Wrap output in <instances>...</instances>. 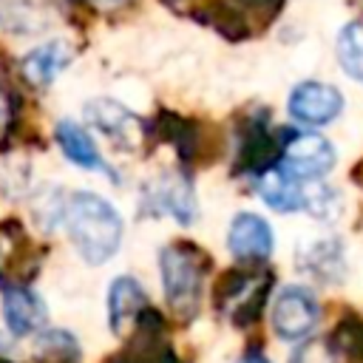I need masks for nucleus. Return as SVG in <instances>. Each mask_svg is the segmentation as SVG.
<instances>
[{"label":"nucleus","mask_w":363,"mask_h":363,"mask_svg":"<svg viewBox=\"0 0 363 363\" xmlns=\"http://www.w3.org/2000/svg\"><path fill=\"white\" fill-rule=\"evenodd\" d=\"M57 142H60L62 153H65L74 164L88 167V170H108V164H105V159L99 156L94 139H91L88 130H82L77 122L62 119V122L57 125ZM108 173H111V170H108Z\"/></svg>","instance_id":"14"},{"label":"nucleus","mask_w":363,"mask_h":363,"mask_svg":"<svg viewBox=\"0 0 363 363\" xmlns=\"http://www.w3.org/2000/svg\"><path fill=\"white\" fill-rule=\"evenodd\" d=\"M26 233L17 221L0 224V278L20 275V267L26 264Z\"/></svg>","instance_id":"18"},{"label":"nucleus","mask_w":363,"mask_h":363,"mask_svg":"<svg viewBox=\"0 0 363 363\" xmlns=\"http://www.w3.org/2000/svg\"><path fill=\"white\" fill-rule=\"evenodd\" d=\"M45 303L37 292H31L28 286L17 284V286H6L3 292V320L9 326L11 335L17 337H26V335H34L45 326Z\"/></svg>","instance_id":"8"},{"label":"nucleus","mask_w":363,"mask_h":363,"mask_svg":"<svg viewBox=\"0 0 363 363\" xmlns=\"http://www.w3.org/2000/svg\"><path fill=\"white\" fill-rule=\"evenodd\" d=\"M281 156V142H275L264 122H250V130L241 136V150H238V170L247 173H267L272 170L275 159Z\"/></svg>","instance_id":"11"},{"label":"nucleus","mask_w":363,"mask_h":363,"mask_svg":"<svg viewBox=\"0 0 363 363\" xmlns=\"http://www.w3.org/2000/svg\"><path fill=\"white\" fill-rule=\"evenodd\" d=\"M281 136V170H286L292 179H318L332 170L335 147L329 145V139L298 130H284Z\"/></svg>","instance_id":"4"},{"label":"nucleus","mask_w":363,"mask_h":363,"mask_svg":"<svg viewBox=\"0 0 363 363\" xmlns=\"http://www.w3.org/2000/svg\"><path fill=\"white\" fill-rule=\"evenodd\" d=\"M147 306L150 303H147V295L139 286V281H133L128 275L111 281V289H108V323H111V332L125 335L128 329H133L139 315Z\"/></svg>","instance_id":"9"},{"label":"nucleus","mask_w":363,"mask_h":363,"mask_svg":"<svg viewBox=\"0 0 363 363\" xmlns=\"http://www.w3.org/2000/svg\"><path fill=\"white\" fill-rule=\"evenodd\" d=\"M343 111V96L335 85L306 79L289 94V113L306 125H326Z\"/></svg>","instance_id":"6"},{"label":"nucleus","mask_w":363,"mask_h":363,"mask_svg":"<svg viewBox=\"0 0 363 363\" xmlns=\"http://www.w3.org/2000/svg\"><path fill=\"white\" fill-rule=\"evenodd\" d=\"M0 363H9V360H6V357H3V354H0Z\"/></svg>","instance_id":"27"},{"label":"nucleus","mask_w":363,"mask_h":363,"mask_svg":"<svg viewBox=\"0 0 363 363\" xmlns=\"http://www.w3.org/2000/svg\"><path fill=\"white\" fill-rule=\"evenodd\" d=\"M71 60V51L65 48V43H48V45H40L34 51H28L23 60H20V71L23 77L28 79V85L34 88H45L62 68L65 62Z\"/></svg>","instance_id":"12"},{"label":"nucleus","mask_w":363,"mask_h":363,"mask_svg":"<svg viewBox=\"0 0 363 363\" xmlns=\"http://www.w3.org/2000/svg\"><path fill=\"white\" fill-rule=\"evenodd\" d=\"M238 363H269V360H267L261 352H250V354H244Z\"/></svg>","instance_id":"25"},{"label":"nucleus","mask_w":363,"mask_h":363,"mask_svg":"<svg viewBox=\"0 0 363 363\" xmlns=\"http://www.w3.org/2000/svg\"><path fill=\"white\" fill-rule=\"evenodd\" d=\"M335 360L340 363H363V326L357 320H343L329 340Z\"/></svg>","instance_id":"20"},{"label":"nucleus","mask_w":363,"mask_h":363,"mask_svg":"<svg viewBox=\"0 0 363 363\" xmlns=\"http://www.w3.org/2000/svg\"><path fill=\"white\" fill-rule=\"evenodd\" d=\"M96 6H102V9H119V6H128L130 0H94Z\"/></svg>","instance_id":"26"},{"label":"nucleus","mask_w":363,"mask_h":363,"mask_svg":"<svg viewBox=\"0 0 363 363\" xmlns=\"http://www.w3.org/2000/svg\"><path fill=\"white\" fill-rule=\"evenodd\" d=\"M289 363H337L329 340H306L303 346L295 349Z\"/></svg>","instance_id":"24"},{"label":"nucleus","mask_w":363,"mask_h":363,"mask_svg":"<svg viewBox=\"0 0 363 363\" xmlns=\"http://www.w3.org/2000/svg\"><path fill=\"white\" fill-rule=\"evenodd\" d=\"M156 136L173 142L184 162H190L196 156V150H199V128L190 119L176 116L170 111H162L156 116Z\"/></svg>","instance_id":"16"},{"label":"nucleus","mask_w":363,"mask_h":363,"mask_svg":"<svg viewBox=\"0 0 363 363\" xmlns=\"http://www.w3.org/2000/svg\"><path fill=\"white\" fill-rule=\"evenodd\" d=\"M320 318V306L306 286H286L272 303V329L284 340L306 337Z\"/></svg>","instance_id":"5"},{"label":"nucleus","mask_w":363,"mask_h":363,"mask_svg":"<svg viewBox=\"0 0 363 363\" xmlns=\"http://www.w3.org/2000/svg\"><path fill=\"white\" fill-rule=\"evenodd\" d=\"M337 60L343 71L363 82V23H346L337 34Z\"/></svg>","instance_id":"19"},{"label":"nucleus","mask_w":363,"mask_h":363,"mask_svg":"<svg viewBox=\"0 0 363 363\" xmlns=\"http://www.w3.org/2000/svg\"><path fill=\"white\" fill-rule=\"evenodd\" d=\"M85 111H88V119L105 136H111V142H116L122 147H133L139 142V119L128 108H122L119 102H113V99H94V102L85 105Z\"/></svg>","instance_id":"10"},{"label":"nucleus","mask_w":363,"mask_h":363,"mask_svg":"<svg viewBox=\"0 0 363 363\" xmlns=\"http://www.w3.org/2000/svg\"><path fill=\"white\" fill-rule=\"evenodd\" d=\"M258 193L278 213H292L303 207V187L281 167H272L258 176Z\"/></svg>","instance_id":"13"},{"label":"nucleus","mask_w":363,"mask_h":363,"mask_svg":"<svg viewBox=\"0 0 363 363\" xmlns=\"http://www.w3.org/2000/svg\"><path fill=\"white\" fill-rule=\"evenodd\" d=\"M269 284H272L269 272L255 275V272H244V269H230L216 284V306L230 312V320L235 326H250L258 320V315L267 303Z\"/></svg>","instance_id":"3"},{"label":"nucleus","mask_w":363,"mask_h":363,"mask_svg":"<svg viewBox=\"0 0 363 363\" xmlns=\"http://www.w3.org/2000/svg\"><path fill=\"white\" fill-rule=\"evenodd\" d=\"M40 11L34 0H0V26L11 31H37Z\"/></svg>","instance_id":"22"},{"label":"nucleus","mask_w":363,"mask_h":363,"mask_svg":"<svg viewBox=\"0 0 363 363\" xmlns=\"http://www.w3.org/2000/svg\"><path fill=\"white\" fill-rule=\"evenodd\" d=\"M65 230L88 264H105L122 244L119 213L96 193H74L65 204Z\"/></svg>","instance_id":"1"},{"label":"nucleus","mask_w":363,"mask_h":363,"mask_svg":"<svg viewBox=\"0 0 363 363\" xmlns=\"http://www.w3.org/2000/svg\"><path fill=\"white\" fill-rule=\"evenodd\" d=\"M301 264H303L312 275L335 278L332 269H343V258H340V247H337V241H318V244H312V247L303 252Z\"/></svg>","instance_id":"21"},{"label":"nucleus","mask_w":363,"mask_h":363,"mask_svg":"<svg viewBox=\"0 0 363 363\" xmlns=\"http://www.w3.org/2000/svg\"><path fill=\"white\" fill-rule=\"evenodd\" d=\"M207 267H210L207 252H201L190 241H176L162 250L159 255L162 286H164L167 306L176 318L182 320L196 318L201 306V286H204Z\"/></svg>","instance_id":"2"},{"label":"nucleus","mask_w":363,"mask_h":363,"mask_svg":"<svg viewBox=\"0 0 363 363\" xmlns=\"http://www.w3.org/2000/svg\"><path fill=\"white\" fill-rule=\"evenodd\" d=\"M272 230L255 213H238L227 233V247L238 261H264L272 252Z\"/></svg>","instance_id":"7"},{"label":"nucleus","mask_w":363,"mask_h":363,"mask_svg":"<svg viewBox=\"0 0 363 363\" xmlns=\"http://www.w3.org/2000/svg\"><path fill=\"white\" fill-rule=\"evenodd\" d=\"M303 207L318 218H332L337 213V196L326 184L312 182L309 187H303Z\"/></svg>","instance_id":"23"},{"label":"nucleus","mask_w":363,"mask_h":363,"mask_svg":"<svg viewBox=\"0 0 363 363\" xmlns=\"http://www.w3.org/2000/svg\"><path fill=\"white\" fill-rule=\"evenodd\" d=\"M34 363H79V343L65 329H45L34 343Z\"/></svg>","instance_id":"17"},{"label":"nucleus","mask_w":363,"mask_h":363,"mask_svg":"<svg viewBox=\"0 0 363 363\" xmlns=\"http://www.w3.org/2000/svg\"><path fill=\"white\" fill-rule=\"evenodd\" d=\"M156 204L170 213L176 221L190 224L196 218V199H193V187L187 184V179L182 176H167L164 182H159L156 190Z\"/></svg>","instance_id":"15"}]
</instances>
